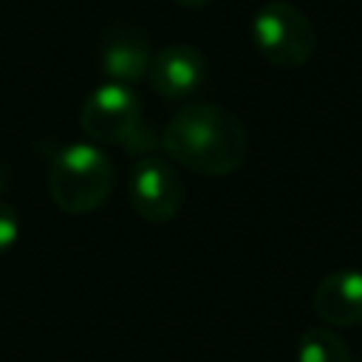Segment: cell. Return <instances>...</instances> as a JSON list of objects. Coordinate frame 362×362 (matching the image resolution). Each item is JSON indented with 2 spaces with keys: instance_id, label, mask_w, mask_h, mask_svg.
I'll return each instance as SVG.
<instances>
[{
  "instance_id": "1",
  "label": "cell",
  "mask_w": 362,
  "mask_h": 362,
  "mask_svg": "<svg viewBox=\"0 0 362 362\" xmlns=\"http://www.w3.org/2000/svg\"><path fill=\"white\" fill-rule=\"evenodd\" d=\"M161 147L170 161L201 178H223L249 156L246 127L221 105L189 102L164 127Z\"/></svg>"
},
{
  "instance_id": "2",
  "label": "cell",
  "mask_w": 362,
  "mask_h": 362,
  "mask_svg": "<svg viewBox=\"0 0 362 362\" xmlns=\"http://www.w3.org/2000/svg\"><path fill=\"white\" fill-rule=\"evenodd\" d=\"M113 189V164L93 141H74L57 153L48 170V195L57 209L85 215L99 209Z\"/></svg>"
},
{
  "instance_id": "3",
  "label": "cell",
  "mask_w": 362,
  "mask_h": 362,
  "mask_svg": "<svg viewBox=\"0 0 362 362\" xmlns=\"http://www.w3.org/2000/svg\"><path fill=\"white\" fill-rule=\"evenodd\" d=\"M252 42L269 65L294 71L314 57L317 28L294 3L269 0L252 17Z\"/></svg>"
},
{
  "instance_id": "4",
  "label": "cell",
  "mask_w": 362,
  "mask_h": 362,
  "mask_svg": "<svg viewBox=\"0 0 362 362\" xmlns=\"http://www.w3.org/2000/svg\"><path fill=\"white\" fill-rule=\"evenodd\" d=\"M127 198L133 212L147 223H170L184 204V181L173 161L144 153L127 175Z\"/></svg>"
},
{
  "instance_id": "5",
  "label": "cell",
  "mask_w": 362,
  "mask_h": 362,
  "mask_svg": "<svg viewBox=\"0 0 362 362\" xmlns=\"http://www.w3.org/2000/svg\"><path fill=\"white\" fill-rule=\"evenodd\" d=\"M79 127L93 144H127L141 127V102L133 88L105 82L79 107Z\"/></svg>"
},
{
  "instance_id": "6",
  "label": "cell",
  "mask_w": 362,
  "mask_h": 362,
  "mask_svg": "<svg viewBox=\"0 0 362 362\" xmlns=\"http://www.w3.org/2000/svg\"><path fill=\"white\" fill-rule=\"evenodd\" d=\"M206 79V59L192 45H170L153 54L147 82L164 99H187Z\"/></svg>"
},
{
  "instance_id": "7",
  "label": "cell",
  "mask_w": 362,
  "mask_h": 362,
  "mask_svg": "<svg viewBox=\"0 0 362 362\" xmlns=\"http://www.w3.org/2000/svg\"><path fill=\"white\" fill-rule=\"evenodd\" d=\"M314 311L331 328L362 322V269H334L314 288Z\"/></svg>"
},
{
  "instance_id": "8",
  "label": "cell",
  "mask_w": 362,
  "mask_h": 362,
  "mask_svg": "<svg viewBox=\"0 0 362 362\" xmlns=\"http://www.w3.org/2000/svg\"><path fill=\"white\" fill-rule=\"evenodd\" d=\"M150 62H153L150 42L139 31H127V28L107 34L99 51V68L107 76V82H119L127 88L147 79Z\"/></svg>"
},
{
  "instance_id": "9",
  "label": "cell",
  "mask_w": 362,
  "mask_h": 362,
  "mask_svg": "<svg viewBox=\"0 0 362 362\" xmlns=\"http://www.w3.org/2000/svg\"><path fill=\"white\" fill-rule=\"evenodd\" d=\"M297 362H351V351L337 331L328 325H314L300 334Z\"/></svg>"
},
{
  "instance_id": "10",
  "label": "cell",
  "mask_w": 362,
  "mask_h": 362,
  "mask_svg": "<svg viewBox=\"0 0 362 362\" xmlns=\"http://www.w3.org/2000/svg\"><path fill=\"white\" fill-rule=\"evenodd\" d=\"M17 238H20V218L11 204L0 201V257L14 249Z\"/></svg>"
},
{
  "instance_id": "11",
  "label": "cell",
  "mask_w": 362,
  "mask_h": 362,
  "mask_svg": "<svg viewBox=\"0 0 362 362\" xmlns=\"http://www.w3.org/2000/svg\"><path fill=\"white\" fill-rule=\"evenodd\" d=\"M173 3H178L181 8H204V6H209L212 0H173Z\"/></svg>"
},
{
  "instance_id": "12",
  "label": "cell",
  "mask_w": 362,
  "mask_h": 362,
  "mask_svg": "<svg viewBox=\"0 0 362 362\" xmlns=\"http://www.w3.org/2000/svg\"><path fill=\"white\" fill-rule=\"evenodd\" d=\"M6 189V170H3V164H0V192Z\"/></svg>"
}]
</instances>
